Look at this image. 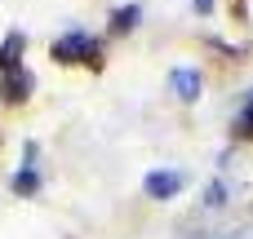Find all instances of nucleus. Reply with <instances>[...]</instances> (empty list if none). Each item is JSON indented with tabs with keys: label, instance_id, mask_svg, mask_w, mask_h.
Segmentation results:
<instances>
[{
	"label": "nucleus",
	"instance_id": "nucleus-6",
	"mask_svg": "<svg viewBox=\"0 0 253 239\" xmlns=\"http://www.w3.org/2000/svg\"><path fill=\"white\" fill-rule=\"evenodd\" d=\"M22 49H27V35L22 31H9L4 44H0V75L13 71V67H22Z\"/></svg>",
	"mask_w": 253,
	"mask_h": 239
},
{
	"label": "nucleus",
	"instance_id": "nucleus-5",
	"mask_svg": "<svg viewBox=\"0 0 253 239\" xmlns=\"http://www.w3.org/2000/svg\"><path fill=\"white\" fill-rule=\"evenodd\" d=\"M13 195H36L40 191V173H36V146H27V164L13 173Z\"/></svg>",
	"mask_w": 253,
	"mask_h": 239
},
{
	"label": "nucleus",
	"instance_id": "nucleus-8",
	"mask_svg": "<svg viewBox=\"0 0 253 239\" xmlns=\"http://www.w3.org/2000/svg\"><path fill=\"white\" fill-rule=\"evenodd\" d=\"M200 204H205V208H222V204H227V186H222V182H209Z\"/></svg>",
	"mask_w": 253,
	"mask_h": 239
},
{
	"label": "nucleus",
	"instance_id": "nucleus-10",
	"mask_svg": "<svg viewBox=\"0 0 253 239\" xmlns=\"http://www.w3.org/2000/svg\"><path fill=\"white\" fill-rule=\"evenodd\" d=\"M209 239H253V231H218V235H209Z\"/></svg>",
	"mask_w": 253,
	"mask_h": 239
},
{
	"label": "nucleus",
	"instance_id": "nucleus-2",
	"mask_svg": "<svg viewBox=\"0 0 253 239\" xmlns=\"http://www.w3.org/2000/svg\"><path fill=\"white\" fill-rule=\"evenodd\" d=\"M31 89H36V75H31L27 67H13V71L0 75V98H4V102H27Z\"/></svg>",
	"mask_w": 253,
	"mask_h": 239
},
{
	"label": "nucleus",
	"instance_id": "nucleus-4",
	"mask_svg": "<svg viewBox=\"0 0 253 239\" xmlns=\"http://www.w3.org/2000/svg\"><path fill=\"white\" fill-rule=\"evenodd\" d=\"M142 191H147L151 200H173V195L182 191V173H173V169H156V173H147Z\"/></svg>",
	"mask_w": 253,
	"mask_h": 239
},
{
	"label": "nucleus",
	"instance_id": "nucleus-3",
	"mask_svg": "<svg viewBox=\"0 0 253 239\" xmlns=\"http://www.w3.org/2000/svg\"><path fill=\"white\" fill-rule=\"evenodd\" d=\"M169 84H173V93L182 102H200V93H205V75L196 67H173L169 71Z\"/></svg>",
	"mask_w": 253,
	"mask_h": 239
},
{
	"label": "nucleus",
	"instance_id": "nucleus-9",
	"mask_svg": "<svg viewBox=\"0 0 253 239\" xmlns=\"http://www.w3.org/2000/svg\"><path fill=\"white\" fill-rule=\"evenodd\" d=\"M236 133H240V137H253V111H240V120H236Z\"/></svg>",
	"mask_w": 253,
	"mask_h": 239
},
{
	"label": "nucleus",
	"instance_id": "nucleus-1",
	"mask_svg": "<svg viewBox=\"0 0 253 239\" xmlns=\"http://www.w3.org/2000/svg\"><path fill=\"white\" fill-rule=\"evenodd\" d=\"M49 53H53V62H67V67H71V62H89V67L102 62V44H98L89 31H67V35H58Z\"/></svg>",
	"mask_w": 253,
	"mask_h": 239
},
{
	"label": "nucleus",
	"instance_id": "nucleus-11",
	"mask_svg": "<svg viewBox=\"0 0 253 239\" xmlns=\"http://www.w3.org/2000/svg\"><path fill=\"white\" fill-rule=\"evenodd\" d=\"M191 4H196L200 13H213V0H191Z\"/></svg>",
	"mask_w": 253,
	"mask_h": 239
},
{
	"label": "nucleus",
	"instance_id": "nucleus-7",
	"mask_svg": "<svg viewBox=\"0 0 253 239\" xmlns=\"http://www.w3.org/2000/svg\"><path fill=\"white\" fill-rule=\"evenodd\" d=\"M138 18H142V9H138V4H125V9L111 13V31H133Z\"/></svg>",
	"mask_w": 253,
	"mask_h": 239
}]
</instances>
